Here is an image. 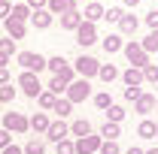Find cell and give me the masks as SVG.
<instances>
[{
    "mask_svg": "<svg viewBox=\"0 0 158 154\" xmlns=\"http://www.w3.org/2000/svg\"><path fill=\"white\" fill-rule=\"evenodd\" d=\"M98 76L110 85V82H116V79H118V70L113 67V64H100V67H98Z\"/></svg>",
    "mask_w": 158,
    "mask_h": 154,
    "instance_id": "obj_27",
    "label": "cell"
},
{
    "mask_svg": "<svg viewBox=\"0 0 158 154\" xmlns=\"http://www.w3.org/2000/svg\"><path fill=\"white\" fill-rule=\"evenodd\" d=\"M91 97V82L88 79H73L70 85H67V91H64V100H70L73 106L76 103H85Z\"/></svg>",
    "mask_w": 158,
    "mask_h": 154,
    "instance_id": "obj_1",
    "label": "cell"
},
{
    "mask_svg": "<svg viewBox=\"0 0 158 154\" xmlns=\"http://www.w3.org/2000/svg\"><path fill=\"white\" fill-rule=\"evenodd\" d=\"M15 85L21 88V94L31 97V100H37L40 91H43V85H40V76H37V73H27V70H21V76H19V82H15Z\"/></svg>",
    "mask_w": 158,
    "mask_h": 154,
    "instance_id": "obj_4",
    "label": "cell"
},
{
    "mask_svg": "<svg viewBox=\"0 0 158 154\" xmlns=\"http://www.w3.org/2000/svg\"><path fill=\"white\" fill-rule=\"evenodd\" d=\"M98 67H100V60L91 58V55H79V58L73 60V73H76L79 79H88V82L98 76Z\"/></svg>",
    "mask_w": 158,
    "mask_h": 154,
    "instance_id": "obj_3",
    "label": "cell"
},
{
    "mask_svg": "<svg viewBox=\"0 0 158 154\" xmlns=\"http://www.w3.org/2000/svg\"><path fill=\"white\" fill-rule=\"evenodd\" d=\"M27 9L34 12V9H46V0H27Z\"/></svg>",
    "mask_w": 158,
    "mask_h": 154,
    "instance_id": "obj_43",
    "label": "cell"
},
{
    "mask_svg": "<svg viewBox=\"0 0 158 154\" xmlns=\"http://www.w3.org/2000/svg\"><path fill=\"white\" fill-rule=\"evenodd\" d=\"M67 67V58L64 55H55V58H46V70H52V76H58L61 70Z\"/></svg>",
    "mask_w": 158,
    "mask_h": 154,
    "instance_id": "obj_29",
    "label": "cell"
},
{
    "mask_svg": "<svg viewBox=\"0 0 158 154\" xmlns=\"http://www.w3.org/2000/svg\"><path fill=\"white\" fill-rule=\"evenodd\" d=\"M155 109H158V97H155V94H146V91H143V94L134 100V112L143 115V118H149Z\"/></svg>",
    "mask_w": 158,
    "mask_h": 154,
    "instance_id": "obj_7",
    "label": "cell"
},
{
    "mask_svg": "<svg viewBox=\"0 0 158 154\" xmlns=\"http://www.w3.org/2000/svg\"><path fill=\"white\" fill-rule=\"evenodd\" d=\"M3 27H6V37H9V39H24V33H27V24H24V21L6 18V21H3Z\"/></svg>",
    "mask_w": 158,
    "mask_h": 154,
    "instance_id": "obj_16",
    "label": "cell"
},
{
    "mask_svg": "<svg viewBox=\"0 0 158 154\" xmlns=\"http://www.w3.org/2000/svg\"><path fill=\"white\" fill-rule=\"evenodd\" d=\"M98 154H122V148H118V142H100Z\"/></svg>",
    "mask_w": 158,
    "mask_h": 154,
    "instance_id": "obj_36",
    "label": "cell"
},
{
    "mask_svg": "<svg viewBox=\"0 0 158 154\" xmlns=\"http://www.w3.org/2000/svg\"><path fill=\"white\" fill-rule=\"evenodd\" d=\"M6 3H15V0H6Z\"/></svg>",
    "mask_w": 158,
    "mask_h": 154,
    "instance_id": "obj_50",
    "label": "cell"
},
{
    "mask_svg": "<svg viewBox=\"0 0 158 154\" xmlns=\"http://www.w3.org/2000/svg\"><path fill=\"white\" fill-rule=\"evenodd\" d=\"M49 124H52V118L46 115V112H34V115L27 118V127H31L34 133H43V136H46V130H49Z\"/></svg>",
    "mask_w": 158,
    "mask_h": 154,
    "instance_id": "obj_13",
    "label": "cell"
},
{
    "mask_svg": "<svg viewBox=\"0 0 158 154\" xmlns=\"http://www.w3.org/2000/svg\"><path fill=\"white\" fill-rule=\"evenodd\" d=\"M46 91H52L55 97H61L64 91H67V82H64V79H58V76H52V79H49V85H46Z\"/></svg>",
    "mask_w": 158,
    "mask_h": 154,
    "instance_id": "obj_31",
    "label": "cell"
},
{
    "mask_svg": "<svg viewBox=\"0 0 158 154\" xmlns=\"http://www.w3.org/2000/svg\"><path fill=\"white\" fill-rule=\"evenodd\" d=\"M12 52H15V39H0V55H9V58H12Z\"/></svg>",
    "mask_w": 158,
    "mask_h": 154,
    "instance_id": "obj_38",
    "label": "cell"
},
{
    "mask_svg": "<svg viewBox=\"0 0 158 154\" xmlns=\"http://www.w3.org/2000/svg\"><path fill=\"white\" fill-rule=\"evenodd\" d=\"M155 139H158V133H155Z\"/></svg>",
    "mask_w": 158,
    "mask_h": 154,
    "instance_id": "obj_53",
    "label": "cell"
},
{
    "mask_svg": "<svg viewBox=\"0 0 158 154\" xmlns=\"http://www.w3.org/2000/svg\"><path fill=\"white\" fill-rule=\"evenodd\" d=\"M140 94H143V88H140V85H134V88H125V100H128V103H134Z\"/></svg>",
    "mask_w": 158,
    "mask_h": 154,
    "instance_id": "obj_39",
    "label": "cell"
},
{
    "mask_svg": "<svg viewBox=\"0 0 158 154\" xmlns=\"http://www.w3.org/2000/svg\"><path fill=\"white\" fill-rule=\"evenodd\" d=\"M58 154H76V148H73V139H70V136L58 142Z\"/></svg>",
    "mask_w": 158,
    "mask_h": 154,
    "instance_id": "obj_37",
    "label": "cell"
},
{
    "mask_svg": "<svg viewBox=\"0 0 158 154\" xmlns=\"http://www.w3.org/2000/svg\"><path fill=\"white\" fill-rule=\"evenodd\" d=\"M137 27H140V18L125 12V15L118 18V37H134V33H137Z\"/></svg>",
    "mask_w": 158,
    "mask_h": 154,
    "instance_id": "obj_12",
    "label": "cell"
},
{
    "mask_svg": "<svg viewBox=\"0 0 158 154\" xmlns=\"http://www.w3.org/2000/svg\"><path fill=\"white\" fill-rule=\"evenodd\" d=\"M55 100H58V97L52 94V91H46V88H43V91H40V97H37V106L43 109V112H52V106H55Z\"/></svg>",
    "mask_w": 158,
    "mask_h": 154,
    "instance_id": "obj_24",
    "label": "cell"
},
{
    "mask_svg": "<svg viewBox=\"0 0 158 154\" xmlns=\"http://www.w3.org/2000/svg\"><path fill=\"white\" fill-rule=\"evenodd\" d=\"M15 88H12V82H6V85H0V103H12L15 100Z\"/></svg>",
    "mask_w": 158,
    "mask_h": 154,
    "instance_id": "obj_34",
    "label": "cell"
},
{
    "mask_svg": "<svg viewBox=\"0 0 158 154\" xmlns=\"http://www.w3.org/2000/svg\"><path fill=\"white\" fill-rule=\"evenodd\" d=\"M140 73H143V82H149V85H158V64H146Z\"/></svg>",
    "mask_w": 158,
    "mask_h": 154,
    "instance_id": "obj_32",
    "label": "cell"
},
{
    "mask_svg": "<svg viewBox=\"0 0 158 154\" xmlns=\"http://www.w3.org/2000/svg\"><path fill=\"white\" fill-rule=\"evenodd\" d=\"M137 3H140V0H125V6H131V9H134Z\"/></svg>",
    "mask_w": 158,
    "mask_h": 154,
    "instance_id": "obj_48",
    "label": "cell"
},
{
    "mask_svg": "<svg viewBox=\"0 0 158 154\" xmlns=\"http://www.w3.org/2000/svg\"><path fill=\"white\" fill-rule=\"evenodd\" d=\"M140 45H143V52H146V55H152V52H158V27H155V30H149V37L143 39Z\"/></svg>",
    "mask_w": 158,
    "mask_h": 154,
    "instance_id": "obj_30",
    "label": "cell"
},
{
    "mask_svg": "<svg viewBox=\"0 0 158 154\" xmlns=\"http://www.w3.org/2000/svg\"><path fill=\"white\" fill-rule=\"evenodd\" d=\"M103 18V3H85V12H82V21H88V24H98Z\"/></svg>",
    "mask_w": 158,
    "mask_h": 154,
    "instance_id": "obj_15",
    "label": "cell"
},
{
    "mask_svg": "<svg viewBox=\"0 0 158 154\" xmlns=\"http://www.w3.org/2000/svg\"><path fill=\"white\" fill-rule=\"evenodd\" d=\"M122 15H125V9H122V6H110V9H103V18L110 21V24H118Z\"/></svg>",
    "mask_w": 158,
    "mask_h": 154,
    "instance_id": "obj_35",
    "label": "cell"
},
{
    "mask_svg": "<svg viewBox=\"0 0 158 154\" xmlns=\"http://www.w3.org/2000/svg\"><path fill=\"white\" fill-rule=\"evenodd\" d=\"M9 6H12V3L0 0V21H6V18H9Z\"/></svg>",
    "mask_w": 158,
    "mask_h": 154,
    "instance_id": "obj_42",
    "label": "cell"
},
{
    "mask_svg": "<svg viewBox=\"0 0 158 154\" xmlns=\"http://www.w3.org/2000/svg\"><path fill=\"white\" fill-rule=\"evenodd\" d=\"M103 115H106V121H113V124H122V121H125V115H128V109L113 103V106H110V109H106Z\"/></svg>",
    "mask_w": 158,
    "mask_h": 154,
    "instance_id": "obj_25",
    "label": "cell"
},
{
    "mask_svg": "<svg viewBox=\"0 0 158 154\" xmlns=\"http://www.w3.org/2000/svg\"><path fill=\"white\" fill-rule=\"evenodd\" d=\"M9 82V70H0V85H6Z\"/></svg>",
    "mask_w": 158,
    "mask_h": 154,
    "instance_id": "obj_46",
    "label": "cell"
},
{
    "mask_svg": "<svg viewBox=\"0 0 158 154\" xmlns=\"http://www.w3.org/2000/svg\"><path fill=\"white\" fill-rule=\"evenodd\" d=\"M88 133H94V127H91V121H88V118H79V121L70 124V136L82 139V136H88Z\"/></svg>",
    "mask_w": 158,
    "mask_h": 154,
    "instance_id": "obj_18",
    "label": "cell"
},
{
    "mask_svg": "<svg viewBox=\"0 0 158 154\" xmlns=\"http://www.w3.org/2000/svg\"><path fill=\"white\" fill-rule=\"evenodd\" d=\"M67 136H70V124H64V121H52V124H49V130H46V139H49V142H55V145H58L61 139H67Z\"/></svg>",
    "mask_w": 158,
    "mask_h": 154,
    "instance_id": "obj_10",
    "label": "cell"
},
{
    "mask_svg": "<svg viewBox=\"0 0 158 154\" xmlns=\"http://www.w3.org/2000/svg\"><path fill=\"white\" fill-rule=\"evenodd\" d=\"M3 130H9V133H27L31 127H27V115H21V112H6L3 115Z\"/></svg>",
    "mask_w": 158,
    "mask_h": 154,
    "instance_id": "obj_6",
    "label": "cell"
},
{
    "mask_svg": "<svg viewBox=\"0 0 158 154\" xmlns=\"http://www.w3.org/2000/svg\"><path fill=\"white\" fill-rule=\"evenodd\" d=\"M9 64H12V58H9V55H0V70H6Z\"/></svg>",
    "mask_w": 158,
    "mask_h": 154,
    "instance_id": "obj_45",
    "label": "cell"
},
{
    "mask_svg": "<svg viewBox=\"0 0 158 154\" xmlns=\"http://www.w3.org/2000/svg\"><path fill=\"white\" fill-rule=\"evenodd\" d=\"M146 24H149L152 30H155V27H158V9H152V12L146 15Z\"/></svg>",
    "mask_w": 158,
    "mask_h": 154,
    "instance_id": "obj_41",
    "label": "cell"
},
{
    "mask_svg": "<svg viewBox=\"0 0 158 154\" xmlns=\"http://www.w3.org/2000/svg\"><path fill=\"white\" fill-rule=\"evenodd\" d=\"M19 64H21V70L37 73V76L46 70V58H43L40 52H19Z\"/></svg>",
    "mask_w": 158,
    "mask_h": 154,
    "instance_id": "obj_5",
    "label": "cell"
},
{
    "mask_svg": "<svg viewBox=\"0 0 158 154\" xmlns=\"http://www.w3.org/2000/svg\"><path fill=\"white\" fill-rule=\"evenodd\" d=\"M91 3H100V0H91Z\"/></svg>",
    "mask_w": 158,
    "mask_h": 154,
    "instance_id": "obj_51",
    "label": "cell"
},
{
    "mask_svg": "<svg viewBox=\"0 0 158 154\" xmlns=\"http://www.w3.org/2000/svg\"><path fill=\"white\" fill-rule=\"evenodd\" d=\"M155 133H158V124L152 121V118H143L137 124V136L140 139H155Z\"/></svg>",
    "mask_w": 158,
    "mask_h": 154,
    "instance_id": "obj_20",
    "label": "cell"
},
{
    "mask_svg": "<svg viewBox=\"0 0 158 154\" xmlns=\"http://www.w3.org/2000/svg\"><path fill=\"white\" fill-rule=\"evenodd\" d=\"M52 21H55V15H52L49 9H34V12H31V24H34L37 30H49Z\"/></svg>",
    "mask_w": 158,
    "mask_h": 154,
    "instance_id": "obj_11",
    "label": "cell"
},
{
    "mask_svg": "<svg viewBox=\"0 0 158 154\" xmlns=\"http://www.w3.org/2000/svg\"><path fill=\"white\" fill-rule=\"evenodd\" d=\"M73 33H76V42L82 45V48H88V45L98 42V30H94V24H88V21H82Z\"/></svg>",
    "mask_w": 158,
    "mask_h": 154,
    "instance_id": "obj_8",
    "label": "cell"
},
{
    "mask_svg": "<svg viewBox=\"0 0 158 154\" xmlns=\"http://www.w3.org/2000/svg\"><path fill=\"white\" fill-rule=\"evenodd\" d=\"M100 136H94V133H88V136H82V139H76L73 142V148H76V154H94L100 148Z\"/></svg>",
    "mask_w": 158,
    "mask_h": 154,
    "instance_id": "obj_9",
    "label": "cell"
},
{
    "mask_svg": "<svg viewBox=\"0 0 158 154\" xmlns=\"http://www.w3.org/2000/svg\"><path fill=\"white\" fill-rule=\"evenodd\" d=\"M0 154H24V151H21L19 145H6V148H3V151H0Z\"/></svg>",
    "mask_w": 158,
    "mask_h": 154,
    "instance_id": "obj_44",
    "label": "cell"
},
{
    "mask_svg": "<svg viewBox=\"0 0 158 154\" xmlns=\"http://www.w3.org/2000/svg\"><path fill=\"white\" fill-rule=\"evenodd\" d=\"M125 154H143V148H137V145H131V148H128Z\"/></svg>",
    "mask_w": 158,
    "mask_h": 154,
    "instance_id": "obj_47",
    "label": "cell"
},
{
    "mask_svg": "<svg viewBox=\"0 0 158 154\" xmlns=\"http://www.w3.org/2000/svg\"><path fill=\"white\" fill-rule=\"evenodd\" d=\"M21 151H24V154H46V139H37V136L27 139V145H24Z\"/></svg>",
    "mask_w": 158,
    "mask_h": 154,
    "instance_id": "obj_28",
    "label": "cell"
},
{
    "mask_svg": "<svg viewBox=\"0 0 158 154\" xmlns=\"http://www.w3.org/2000/svg\"><path fill=\"white\" fill-rule=\"evenodd\" d=\"M98 136L103 139V142H118V136H122V130H118V124H113V121H106L103 127L98 130Z\"/></svg>",
    "mask_w": 158,
    "mask_h": 154,
    "instance_id": "obj_21",
    "label": "cell"
},
{
    "mask_svg": "<svg viewBox=\"0 0 158 154\" xmlns=\"http://www.w3.org/2000/svg\"><path fill=\"white\" fill-rule=\"evenodd\" d=\"M118 76H122V82H125L128 88H134V85H143V73H140L137 67H128V70H125V73H118Z\"/></svg>",
    "mask_w": 158,
    "mask_h": 154,
    "instance_id": "obj_22",
    "label": "cell"
},
{
    "mask_svg": "<svg viewBox=\"0 0 158 154\" xmlns=\"http://www.w3.org/2000/svg\"><path fill=\"white\" fill-rule=\"evenodd\" d=\"M52 112H55V115L64 121V118L73 112V103H70V100H61V97H58V100H55V106H52Z\"/></svg>",
    "mask_w": 158,
    "mask_h": 154,
    "instance_id": "obj_26",
    "label": "cell"
},
{
    "mask_svg": "<svg viewBox=\"0 0 158 154\" xmlns=\"http://www.w3.org/2000/svg\"><path fill=\"white\" fill-rule=\"evenodd\" d=\"M6 145H12V136H9V130H3V127H0V151H3Z\"/></svg>",
    "mask_w": 158,
    "mask_h": 154,
    "instance_id": "obj_40",
    "label": "cell"
},
{
    "mask_svg": "<svg viewBox=\"0 0 158 154\" xmlns=\"http://www.w3.org/2000/svg\"><path fill=\"white\" fill-rule=\"evenodd\" d=\"M94 106H98L100 112H106V109L113 106V97H110V91H100V94H94Z\"/></svg>",
    "mask_w": 158,
    "mask_h": 154,
    "instance_id": "obj_33",
    "label": "cell"
},
{
    "mask_svg": "<svg viewBox=\"0 0 158 154\" xmlns=\"http://www.w3.org/2000/svg\"><path fill=\"white\" fill-rule=\"evenodd\" d=\"M79 24H82V12H79V9L64 12V15H61V30H76Z\"/></svg>",
    "mask_w": 158,
    "mask_h": 154,
    "instance_id": "obj_19",
    "label": "cell"
},
{
    "mask_svg": "<svg viewBox=\"0 0 158 154\" xmlns=\"http://www.w3.org/2000/svg\"><path fill=\"white\" fill-rule=\"evenodd\" d=\"M122 52H125V58H128V64H131V67H137V70H143L146 64H152V60H149V55L143 52V45H140L137 39L125 42V45H122Z\"/></svg>",
    "mask_w": 158,
    "mask_h": 154,
    "instance_id": "obj_2",
    "label": "cell"
},
{
    "mask_svg": "<svg viewBox=\"0 0 158 154\" xmlns=\"http://www.w3.org/2000/svg\"><path fill=\"white\" fill-rule=\"evenodd\" d=\"M46 9L52 15H64V12H73L76 9V0H46Z\"/></svg>",
    "mask_w": 158,
    "mask_h": 154,
    "instance_id": "obj_14",
    "label": "cell"
},
{
    "mask_svg": "<svg viewBox=\"0 0 158 154\" xmlns=\"http://www.w3.org/2000/svg\"><path fill=\"white\" fill-rule=\"evenodd\" d=\"M9 18H12V21H27V18H31L27 3H12V6H9Z\"/></svg>",
    "mask_w": 158,
    "mask_h": 154,
    "instance_id": "obj_23",
    "label": "cell"
},
{
    "mask_svg": "<svg viewBox=\"0 0 158 154\" xmlns=\"http://www.w3.org/2000/svg\"><path fill=\"white\" fill-rule=\"evenodd\" d=\"M100 45H103V52H106V55H116V52H122V45H125V42H122L118 33H106V37L100 39Z\"/></svg>",
    "mask_w": 158,
    "mask_h": 154,
    "instance_id": "obj_17",
    "label": "cell"
},
{
    "mask_svg": "<svg viewBox=\"0 0 158 154\" xmlns=\"http://www.w3.org/2000/svg\"><path fill=\"white\" fill-rule=\"evenodd\" d=\"M143 154H158V148H146V151H143Z\"/></svg>",
    "mask_w": 158,
    "mask_h": 154,
    "instance_id": "obj_49",
    "label": "cell"
},
{
    "mask_svg": "<svg viewBox=\"0 0 158 154\" xmlns=\"http://www.w3.org/2000/svg\"><path fill=\"white\" fill-rule=\"evenodd\" d=\"M76 3H82V0H76Z\"/></svg>",
    "mask_w": 158,
    "mask_h": 154,
    "instance_id": "obj_52",
    "label": "cell"
}]
</instances>
